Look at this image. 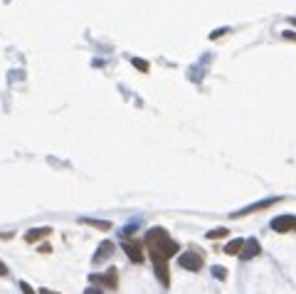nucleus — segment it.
Masks as SVG:
<instances>
[{
  "mask_svg": "<svg viewBox=\"0 0 296 294\" xmlns=\"http://www.w3.org/2000/svg\"><path fill=\"white\" fill-rule=\"evenodd\" d=\"M210 272H212V277H215V280H227V269L222 265H215V267H210Z\"/></svg>",
  "mask_w": 296,
  "mask_h": 294,
  "instance_id": "nucleus-14",
  "label": "nucleus"
},
{
  "mask_svg": "<svg viewBox=\"0 0 296 294\" xmlns=\"http://www.w3.org/2000/svg\"><path fill=\"white\" fill-rule=\"evenodd\" d=\"M37 294H59V292H55V289H47V287H40V289H37Z\"/></svg>",
  "mask_w": 296,
  "mask_h": 294,
  "instance_id": "nucleus-20",
  "label": "nucleus"
},
{
  "mask_svg": "<svg viewBox=\"0 0 296 294\" xmlns=\"http://www.w3.org/2000/svg\"><path fill=\"white\" fill-rule=\"evenodd\" d=\"M282 37H284V40H289V42H296V32H294V30H284Z\"/></svg>",
  "mask_w": 296,
  "mask_h": 294,
  "instance_id": "nucleus-17",
  "label": "nucleus"
},
{
  "mask_svg": "<svg viewBox=\"0 0 296 294\" xmlns=\"http://www.w3.org/2000/svg\"><path fill=\"white\" fill-rule=\"evenodd\" d=\"M225 32H227V30H217V32H212V35H210V40H217V37H222Z\"/></svg>",
  "mask_w": 296,
  "mask_h": 294,
  "instance_id": "nucleus-21",
  "label": "nucleus"
},
{
  "mask_svg": "<svg viewBox=\"0 0 296 294\" xmlns=\"http://www.w3.org/2000/svg\"><path fill=\"white\" fill-rule=\"evenodd\" d=\"M50 235H52V227H32V230H28V233H25V242L35 245V242L50 238Z\"/></svg>",
  "mask_w": 296,
  "mask_h": 294,
  "instance_id": "nucleus-9",
  "label": "nucleus"
},
{
  "mask_svg": "<svg viewBox=\"0 0 296 294\" xmlns=\"http://www.w3.org/2000/svg\"><path fill=\"white\" fill-rule=\"evenodd\" d=\"M148 257H151V262H153V272H155V277H158V282H161L163 287H170V267H168L170 260L158 250H148Z\"/></svg>",
  "mask_w": 296,
  "mask_h": 294,
  "instance_id": "nucleus-2",
  "label": "nucleus"
},
{
  "mask_svg": "<svg viewBox=\"0 0 296 294\" xmlns=\"http://www.w3.org/2000/svg\"><path fill=\"white\" fill-rule=\"evenodd\" d=\"M121 250L126 252V257L133 265H141L143 260H146V257H143V245L139 240H124V242H121Z\"/></svg>",
  "mask_w": 296,
  "mask_h": 294,
  "instance_id": "nucleus-5",
  "label": "nucleus"
},
{
  "mask_svg": "<svg viewBox=\"0 0 296 294\" xmlns=\"http://www.w3.org/2000/svg\"><path fill=\"white\" fill-rule=\"evenodd\" d=\"M79 223L89 225V227H97V230H111L109 220H94V218H79Z\"/></svg>",
  "mask_w": 296,
  "mask_h": 294,
  "instance_id": "nucleus-12",
  "label": "nucleus"
},
{
  "mask_svg": "<svg viewBox=\"0 0 296 294\" xmlns=\"http://www.w3.org/2000/svg\"><path fill=\"white\" fill-rule=\"evenodd\" d=\"M242 247H244V240H242V238H232L225 245V255H237V257H240Z\"/></svg>",
  "mask_w": 296,
  "mask_h": 294,
  "instance_id": "nucleus-11",
  "label": "nucleus"
},
{
  "mask_svg": "<svg viewBox=\"0 0 296 294\" xmlns=\"http://www.w3.org/2000/svg\"><path fill=\"white\" fill-rule=\"evenodd\" d=\"M269 225H271L274 233H294L296 230V218L294 215H279V218H274Z\"/></svg>",
  "mask_w": 296,
  "mask_h": 294,
  "instance_id": "nucleus-6",
  "label": "nucleus"
},
{
  "mask_svg": "<svg viewBox=\"0 0 296 294\" xmlns=\"http://www.w3.org/2000/svg\"><path fill=\"white\" fill-rule=\"evenodd\" d=\"M227 235H230L227 227H215V230L208 233V240H222V238H227Z\"/></svg>",
  "mask_w": 296,
  "mask_h": 294,
  "instance_id": "nucleus-13",
  "label": "nucleus"
},
{
  "mask_svg": "<svg viewBox=\"0 0 296 294\" xmlns=\"http://www.w3.org/2000/svg\"><path fill=\"white\" fill-rule=\"evenodd\" d=\"M101 287H106V289H116L119 287V269L116 267H109L106 275H101Z\"/></svg>",
  "mask_w": 296,
  "mask_h": 294,
  "instance_id": "nucleus-10",
  "label": "nucleus"
},
{
  "mask_svg": "<svg viewBox=\"0 0 296 294\" xmlns=\"http://www.w3.org/2000/svg\"><path fill=\"white\" fill-rule=\"evenodd\" d=\"M113 252H116V245H113L111 240H104V242H101V245L97 247V252H94L92 262H94V265H99V262H106V260L111 257Z\"/></svg>",
  "mask_w": 296,
  "mask_h": 294,
  "instance_id": "nucleus-8",
  "label": "nucleus"
},
{
  "mask_svg": "<svg viewBox=\"0 0 296 294\" xmlns=\"http://www.w3.org/2000/svg\"><path fill=\"white\" fill-rule=\"evenodd\" d=\"M131 65H133L139 72H143V74L151 70V67H148V62H146V59H141V57H133V59H131Z\"/></svg>",
  "mask_w": 296,
  "mask_h": 294,
  "instance_id": "nucleus-15",
  "label": "nucleus"
},
{
  "mask_svg": "<svg viewBox=\"0 0 296 294\" xmlns=\"http://www.w3.org/2000/svg\"><path fill=\"white\" fill-rule=\"evenodd\" d=\"M20 289H22V294H37V292H35V289H32V287L28 284V282H20Z\"/></svg>",
  "mask_w": 296,
  "mask_h": 294,
  "instance_id": "nucleus-18",
  "label": "nucleus"
},
{
  "mask_svg": "<svg viewBox=\"0 0 296 294\" xmlns=\"http://www.w3.org/2000/svg\"><path fill=\"white\" fill-rule=\"evenodd\" d=\"M291 23H294V28H296V20H291Z\"/></svg>",
  "mask_w": 296,
  "mask_h": 294,
  "instance_id": "nucleus-22",
  "label": "nucleus"
},
{
  "mask_svg": "<svg viewBox=\"0 0 296 294\" xmlns=\"http://www.w3.org/2000/svg\"><path fill=\"white\" fill-rule=\"evenodd\" d=\"M178 267H183L188 272H200L205 262H202L200 252H183V255H178Z\"/></svg>",
  "mask_w": 296,
  "mask_h": 294,
  "instance_id": "nucleus-3",
  "label": "nucleus"
},
{
  "mask_svg": "<svg viewBox=\"0 0 296 294\" xmlns=\"http://www.w3.org/2000/svg\"><path fill=\"white\" fill-rule=\"evenodd\" d=\"M84 294H104V289H101L99 284H89V287L84 289Z\"/></svg>",
  "mask_w": 296,
  "mask_h": 294,
  "instance_id": "nucleus-16",
  "label": "nucleus"
},
{
  "mask_svg": "<svg viewBox=\"0 0 296 294\" xmlns=\"http://www.w3.org/2000/svg\"><path fill=\"white\" fill-rule=\"evenodd\" d=\"M146 250H158V252H163V255L170 260V257H175V255H178L180 245L170 238L166 227H151V230L146 233Z\"/></svg>",
  "mask_w": 296,
  "mask_h": 294,
  "instance_id": "nucleus-1",
  "label": "nucleus"
},
{
  "mask_svg": "<svg viewBox=\"0 0 296 294\" xmlns=\"http://www.w3.org/2000/svg\"><path fill=\"white\" fill-rule=\"evenodd\" d=\"M259 255H262V245L257 242V238H247V240H244V247H242V252H240V260L249 262V260L259 257Z\"/></svg>",
  "mask_w": 296,
  "mask_h": 294,
  "instance_id": "nucleus-7",
  "label": "nucleus"
},
{
  "mask_svg": "<svg viewBox=\"0 0 296 294\" xmlns=\"http://www.w3.org/2000/svg\"><path fill=\"white\" fill-rule=\"evenodd\" d=\"M282 198H267V200H259V203H249V205H244L242 210H235L230 218H244V215H249V213H259V210H267V208H271L274 203H279Z\"/></svg>",
  "mask_w": 296,
  "mask_h": 294,
  "instance_id": "nucleus-4",
  "label": "nucleus"
},
{
  "mask_svg": "<svg viewBox=\"0 0 296 294\" xmlns=\"http://www.w3.org/2000/svg\"><path fill=\"white\" fill-rule=\"evenodd\" d=\"M8 272H10V269H8V265L0 260V277H8Z\"/></svg>",
  "mask_w": 296,
  "mask_h": 294,
  "instance_id": "nucleus-19",
  "label": "nucleus"
}]
</instances>
